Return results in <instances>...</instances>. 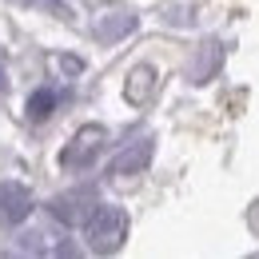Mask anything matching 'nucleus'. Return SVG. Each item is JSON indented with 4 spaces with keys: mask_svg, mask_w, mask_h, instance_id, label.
I'll use <instances>...</instances> for the list:
<instances>
[{
    "mask_svg": "<svg viewBox=\"0 0 259 259\" xmlns=\"http://www.w3.org/2000/svg\"><path fill=\"white\" fill-rule=\"evenodd\" d=\"M84 239L96 255L120 251V243L128 239V211L112 207V203H96V211L84 220Z\"/></svg>",
    "mask_w": 259,
    "mask_h": 259,
    "instance_id": "1",
    "label": "nucleus"
},
{
    "mask_svg": "<svg viewBox=\"0 0 259 259\" xmlns=\"http://www.w3.org/2000/svg\"><path fill=\"white\" fill-rule=\"evenodd\" d=\"M104 144H108V132L100 128V124L80 128L72 140H68V148L60 152V167H64V171H84V167H92V160L104 152Z\"/></svg>",
    "mask_w": 259,
    "mask_h": 259,
    "instance_id": "2",
    "label": "nucleus"
},
{
    "mask_svg": "<svg viewBox=\"0 0 259 259\" xmlns=\"http://www.w3.org/2000/svg\"><path fill=\"white\" fill-rule=\"evenodd\" d=\"M52 220H60L64 227H84V220L96 211V192L92 188H76V192H64L48 203Z\"/></svg>",
    "mask_w": 259,
    "mask_h": 259,
    "instance_id": "3",
    "label": "nucleus"
},
{
    "mask_svg": "<svg viewBox=\"0 0 259 259\" xmlns=\"http://www.w3.org/2000/svg\"><path fill=\"white\" fill-rule=\"evenodd\" d=\"M32 207H36V199L24 184H16V180H4V184H0V224L4 227L24 224V220L32 215Z\"/></svg>",
    "mask_w": 259,
    "mask_h": 259,
    "instance_id": "4",
    "label": "nucleus"
},
{
    "mask_svg": "<svg viewBox=\"0 0 259 259\" xmlns=\"http://www.w3.org/2000/svg\"><path fill=\"white\" fill-rule=\"evenodd\" d=\"M152 152H156V140H152V136L132 140L128 148L116 152V160L108 163V176H140V171L152 163Z\"/></svg>",
    "mask_w": 259,
    "mask_h": 259,
    "instance_id": "5",
    "label": "nucleus"
},
{
    "mask_svg": "<svg viewBox=\"0 0 259 259\" xmlns=\"http://www.w3.org/2000/svg\"><path fill=\"white\" fill-rule=\"evenodd\" d=\"M152 88H156V68H152V64H140V68H132L128 84H124V96H128L132 104H148Z\"/></svg>",
    "mask_w": 259,
    "mask_h": 259,
    "instance_id": "6",
    "label": "nucleus"
},
{
    "mask_svg": "<svg viewBox=\"0 0 259 259\" xmlns=\"http://www.w3.org/2000/svg\"><path fill=\"white\" fill-rule=\"evenodd\" d=\"M60 100H64V92H56V88H36L32 96H28V120L32 124H40V120H48L56 108H60Z\"/></svg>",
    "mask_w": 259,
    "mask_h": 259,
    "instance_id": "7",
    "label": "nucleus"
},
{
    "mask_svg": "<svg viewBox=\"0 0 259 259\" xmlns=\"http://www.w3.org/2000/svg\"><path fill=\"white\" fill-rule=\"evenodd\" d=\"M128 32H136V16H128V12H108V16L96 20L100 40H124Z\"/></svg>",
    "mask_w": 259,
    "mask_h": 259,
    "instance_id": "8",
    "label": "nucleus"
},
{
    "mask_svg": "<svg viewBox=\"0 0 259 259\" xmlns=\"http://www.w3.org/2000/svg\"><path fill=\"white\" fill-rule=\"evenodd\" d=\"M215 68H220V48H215V44H203V52H199V60H195V68H192V80L203 84Z\"/></svg>",
    "mask_w": 259,
    "mask_h": 259,
    "instance_id": "9",
    "label": "nucleus"
},
{
    "mask_svg": "<svg viewBox=\"0 0 259 259\" xmlns=\"http://www.w3.org/2000/svg\"><path fill=\"white\" fill-rule=\"evenodd\" d=\"M60 68H64L68 76H76V72H80V68H84V64H80L76 56H60Z\"/></svg>",
    "mask_w": 259,
    "mask_h": 259,
    "instance_id": "10",
    "label": "nucleus"
},
{
    "mask_svg": "<svg viewBox=\"0 0 259 259\" xmlns=\"http://www.w3.org/2000/svg\"><path fill=\"white\" fill-rule=\"evenodd\" d=\"M8 88V72H4V60H0V92Z\"/></svg>",
    "mask_w": 259,
    "mask_h": 259,
    "instance_id": "11",
    "label": "nucleus"
}]
</instances>
